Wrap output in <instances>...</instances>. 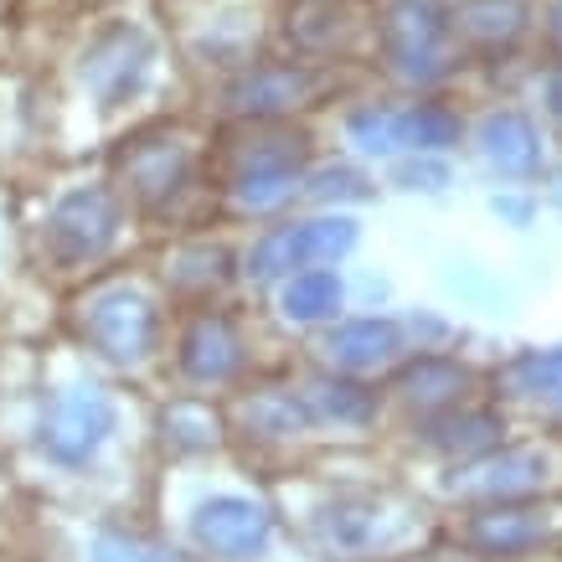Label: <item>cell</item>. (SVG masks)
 Masks as SVG:
<instances>
[{
    "label": "cell",
    "mask_w": 562,
    "mask_h": 562,
    "mask_svg": "<svg viewBox=\"0 0 562 562\" xmlns=\"http://www.w3.org/2000/svg\"><path fill=\"white\" fill-rule=\"evenodd\" d=\"M387 52L392 63H403V68H418L424 72L428 63H439V47L443 36H449V21L434 0H392L387 11Z\"/></svg>",
    "instance_id": "cell-1"
},
{
    "label": "cell",
    "mask_w": 562,
    "mask_h": 562,
    "mask_svg": "<svg viewBox=\"0 0 562 562\" xmlns=\"http://www.w3.org/2000/svg\"><path fill=\"white\" fill-rule=\"evenodd\" d=\"M454 32L516 42L527 32V5L521 0H464V11H454Z\"/></svg>",
    "instance_id": "cell-3"
},
{
    "label": "cell",
    "mask_w": 562,
    "mask_h": 562,
    "mask_svg": "<svg viewBox=\"0 0 562 562\" xmlns=\"http://www.w3.org/2000/svg\"><path fill=\"white\" fill-rule=\"evenodd\" d=\"M552 109L562 114V72H552Z\"/></svg>",
    "instance_id": "cell-6"
},
{
    "label": "cell",
    "mask_w": 562,
    "mask_h": 562,
    "mask_svg": "<svg viewBox=\"0 0 562 562\" xmlns=\"http://www.w3.org/2000/svg\"><path fill=\"white\" fill-rule=\"evenodd\" d=\"M527 376L537 382V387H547V392H562V351H552V357H531Z\"/></svg>",
    "instance_id": "cell-4"
},
{
    "label": "cell",
    "mask_w": 562,
    "mask_h": 562,
    "mask_svg": "<svg viewBox=\"0 0 562 562\" xmlns=\"http://www.w3.org/2000/svg\"><path fill=\"white\" fill-rule=\"evenodd\" d=\"M547 32H552V42L562 52V0H552V11H547Z\"/></svg>",
    "instance_id": "cell-5"
},
{
    "label": "cell",
    "mask_w": 562,
    "mask_h": 562,
    "mask_svg": "<svg viewBox=\"0 0 562 562\" xmlns=\"http://www.w3.org/2000/svg\"><path fill=\"white\" fill-rule=\"evenodd\" d=\"M480 145H485V155H491L506 176H531L542 166V135H537V124H531L521 109L491 114L485 130H480Z\"/></svg>",
    "instance_id": "cell-2"
}]
</instances>
